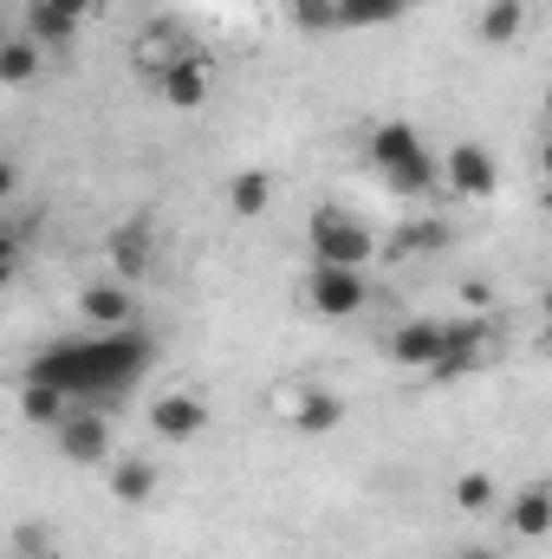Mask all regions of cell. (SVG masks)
Returning a JSON list of instances; mask_svg holds the SVG:
<instances>
[{
  "label": "cell",
  "mask_w": 552,
  "mask_h": 559,
  "mask_svg": "<svg viewBox=\"0 0 552 559\" xmlns=\"http://www.w3.org/2000/svg\"><path fill=\"white\" fill-rule=\"evenodd\" d=\"M455 559H501V554H494V547H461Z\"/></svg>",
  "instance_id": "cell-29"
},
{
  "label": "cell",
  "mask_w": 552,
  "mask_h": 559,
  "mask_svg": "<svg viewBox=\"0 0 552 559\" xmlns=\"http://www.w3.org/2000/svg\"><path fill=\"white\" fill-rule=\"evenodd\" d=\"M149 365H156V345L143 338L137 325H124V332H79V338L46 345V352L26 365V378H33V384H52L65 404L105 411V404H118V397L137 384Z\"/></svg>",
  "instance_id": "cell-1"
},
{
  "label": "cell",
  "mask_w": 552,
  "mask_h": 559,
  "mask_svg": "<svg viewBox=\"0 0 552 559\" xmlns=\"http://www.w3.org/2000/svg\"><path fill=\"white\" fill-rule=\"evenodd\" d=\"M156 267V228L149 222H124L111 235V280H149Z\"/></svg>",
  "instance_id": "cell-11"
},
{
  "label": "cell",
  "mask_w": 552,
  "mask_h": 559,
  "mask_svg": "<svg viewBox=\"0 0 552 559\" xmlns=\"http://www.w3.org/2000/svg\"><path fill=\"white\" fill-rule=\"evenodd\" d=\"M442 241H448L442 222H410V235H404L397 248H404V254H429V248H442Z\"/></svg>",
  "instance_id": "cell-25"
},
{
  "label": "cell",
  "mask_w": 552,
  "mask_h": 559,
  "mask_svg": "<svg viewBox=\"0 0 552 559\" xmlns=\"http://www.w3.org/2000/svg\"><path fill=\"white\" fill-rule=\"evenodd\" d=\"M156 92H163V105H176V111H202V105H208V52H202V46H182V52L156 72Z\"/></svg>",
  "instance_id": "cell-8"
},
{
  "label": "cell",
  "mask_w": 552,
  "mask_h": 559,
  "mask_svg": "<svg viewBox=\"0 0 552 559\" xmlns=\"http://www.w3.org/2000/svg\"><path fill=\"white\" fill-rule=\"evenodd\" d=\"M13 267H20V235H13V228H0V293H7Z\"/></svg>",
  "instance_id": "cell-26"
},
{
  "label": "cell",
  "mask_w": 552,
  "mask_h": 559,
  "mask_svg": "<svg viewBox=\"0 0 552 559\" xmlns=\"http://www.w3.org/2000/svg\"><path fill=\"white\" fill-rule=\"evenodd\" d=\"M182 46H189V39L176 33V20H149V33L137 39V52H131V59H137V72H149V79H156V72H163Z\"/></svg>",
  "instance_id": "cell-16"
},
{
  "label": "cell",
  "mask_w": 552,
  "mask_h": 559,
  "mask_svg": "<svg viewBox=\"0 0 552 559\" xmlns=\"http://www.w3.org/2000/svg\"><path fill=\"white\" fill-rule=\"evenodd\" d=\"M507 521H514V534H520V540H547V534H552V488H547V481H527V488L514 495Z\"/></svg>",
  "instance_id": "cell-14"
},
{
  "label": "cell",
  "mask_w": 552,
  "mask_h": 559,
  "mask_svg": "<svg viewBox=\"0 0 552 559\" xmlns=\"http://www.w3.org/2000/svg\"><path fill=\"white\" fill-rule=\"evenodd\" d=\"M371 163H377V176H384L397 195H422V189H435V150H429L422 131L404 124V118H391V124L371 131Z\"/></svg>",
  "instance_id": "cell-2"
},
{
  "label": "cell",
  "mask_w": 552,
  "mask_h": 559,
  "mask_svg": "<svg viewBox=\"0 0 552 559\" xmlns=\"http://www.w3.org/2000/svg\"><path fill=\"white\" fill-rule=\"evenodd\" d=\"M79 319H85V332H124V325H137V293L124 280H92L79 293Z\"/></svg>",
  "instance_id": "cell-9"
},
{
  "label": "cell",
  "mask_w": 552,
  "mask_h": 559,
  "mask_svg": "<svg viewBox=\"0 0 552 559\" xmlns=\"http://www.w3.org/2000/svg\"><path fill=\"white\" fill-rule=\"evenodd\" d=\"M286 20L299 33H332V0H286Z\"/></svg>",
  "instance_id": "cell-24"
},
{
  "label": "cell",
  "mask_w": 552,
  "mask_h": 559,
  "mask_svg": "<svg viewBox=\"0 0 552 559\" xmlns=\"http://www.w3.org/2000/svg\"><path fill=\"white\" fill-rule=\"evenodd\" d=\"M52 7H59V13H72V20H79V26H85V20H92V13H98V7H105V0H52Z\"/></svg>",
  "instance_id": "cell-27"
},
{
  "label": "cell",
  "mask_w": 552,
  "mask_h": 559,
  "mask_svg": "<svg viewBox=\"0 0 552 559\" xmlns=\"http://www.w3.org/2000/svg\"><path fill=\"white\" fill-rule=\"evenodd\" d=\"M416 0H332V26H345V33H371V26H397V20H410Z\"/></svg>",
  "instance_id": "cell-13"
},
{
  "label": "cell",
  "mask_w": 552,
  "mask_h": 559,
  "mask_svg": "<svg viewBox=\"0 0 552 559\" xmlns=\"http://www.w3.org/2000/svg\"><path fill=\"white\" fill-rule=\"evenodd\" d=\"M59 455L79 462V468H105L111 462V423H105V411L72 404L65 423H59Z\"/></svg>",
  "instance_id": "cell-6"
},
{
  "label": "cell",
  "mask_w": 552,
  "mask_h": 559,
  "mask_svg": "<svg viewBox=\"0 0 552 559\" xmlns=\"http://www.w3.org/2000/svg\"><path fill=\"white\" fill-rule=\"evenodd\" d=\"M364 299H371V280L358 274V267H319V261H312V274H305V306H312L319 319H358Z\"/></svg>",
  "instance_id": "cell-4"
},
{
  "label": "cell",
  "mask_w": 552,
  "mask_h": 559,
  "mask_svg": "<svg viewBox=\"0 0 552 559\" xmlns=\"http://www.w3.org/2000/svg\"><path fill=\"white\" fill-rule=\"evenodd\" d=\"M156 495V462H137V455H124L118 468H111V501H124V508H143Z\"/></svg>",
  "instance_id": "cell-18"
},
{
  "label": "cell",
  "mask_w": 552,
  "mask_h": 559,
  "mask_svg": "<svg viewBox=\"0 0 552 559\" xmlns=\"http://www.w3.org/2000/svg\"><path fill=\"white\" fill-rule=\"evenodd\" d=\"M305 241H312V261H319V267H358V274H364L371 254H377L371 228H364L358 215H345V209H312Z\"/></svg>",
  "instance_id": "cell-3"
},
{
  "label": "cell",
  "mask_w": 552,
  "mask_h": 559,
  "mask_svg": "<svg viewBox=\"0 0 552 559\" xmlns=\"http://www.w3.org/2000/svg\"><path fill=\"white\" fill-rule=\"evenodd\" d=\"M520 26H527V7H520V0H488V7H481V39H488V46H514Z\"/></svg>",
  "instance_id": "cell-20"
},
{
  "label": "cell",
  "mask_w": 552,
  "mask_h": 559,
  "mask_svg": "<svg viewBox=\"0 0 552 559\" xmlns=\"http://www.w3.org/2000/svg\"><path fill=\"white\" fill-rule=\"evenodd\" d=\"M267 202H274V176H267V169H241V176L228 182V209H235L241 222H261Z\"/></svg>",
  "instance_id": "cell-17"
},
{
  "label": "cell",
  "mask_w": 552,
  "mask_h": 559,
  "mask_svg": "<svg viewBox=\"0 0 552 559\" xmlns=\"http://www.w3.org/2000/svg\"><path fill=\"white\" fill-rule=\"evenodd\" d=\"M279 417L292 423V436H332L345 423V397H332L325 384H292L279 391Z\"/></svg>",
  "instance_id": "cell-7"
},
{
  "label": "cell",
  "mask_w": 552,
  "mask_h": 559,
  "mask_svg": "<svg viewBox=\"0 0 552 559\" xmlns=\"http://www.w3.org/2000/svg\"><path fill=\"white\" fill-rule=\"evenodd\" d=\"M501 501V481L488 475V468H468V475H455V508L461 514H488Z\"/></svg>",
  "instance_id": "cell-22"
},
{
  "label": "cell",
  "mask_w": 552,
  "mask_h": 559,
  "mask_svg": "<svg viewBox=\"0 0 552 559\" xmlns=\"http://www.w3.org/2000/svg\"><path fill=\"white\" fill-rule=\"evenodd\" d=\"M435 182H448V189L468 195V202H488V195L501 189V163H494L481 143H455V150L435 163Z\"/></svg>",
  "instance_id": "cell-5"
},
{
  "label": "cell",
  "mask_w": 552,
  "mask_h": 559,
  "mask_svg": "<svg viewBox=\"0 0 552 559\" xmlns=\"http://www.w3.org/2000/svg\"><path fill=\"white\" fill-rule=\"evenodd\" d=\"M72 33H79V20H72V13H59L52 0H26V39H33L39 52L72 46Z\"/></svg>",
  "instance_id": "cell-15"
},
{
  "label": "cell",
  "mask_w": 552,
  "mask_h": 559,
  "mask_svg": "<svg viewBox=\"0 0 552 559\" xmlns=\"http://www.w3.org/2000/svg\"><path fill=\"white\" fill-rule=\"evenodd\" d=\"M39 59H46V52H39L26 33H20V39H0V85H33V79H39Z\"/></svg>",
  "instance_id": "cell-21"
},
{
  "label": "cell",
  "mask_w": 552,
  "mask_h": 559,
  "mask_svg": "<svg viewBox=\"0 0 552 559\" xmlns=\"http://www.w3.org/2000/svg\"><path fill=\"white\" fill-rule=\"evenodd\" d=\"M65 411H72V404H65L52 384H33V378L20 384V417H26V423H39V429H59V423H65Z\"/></svg>",
  "instance_id": "cell-19"
},
{
  "label": "cell",
  "mask_w": 552,
  "mask_h": 559,
  "mask_svg": "<svg viewBox=\"0 0 552 559\" xmlns=\"http://www.w3.org/2000/svg\"><path fill=\"white\" fill-rule=\"evenodd\" d=\"M149 429H156L163 442H195V436H208V404H202L195 391H163V397L149 404Z\"/></svg>",
  "instance_id": "cell-10"
},
{
  "label": "cell",
  "mask_w": 552,
  "mask_h": 559,
  "mask_svg": "<svg viewBox=\"0 0 552 559\" xmlns=\"http://www.w3.org/2000/svg\"><path fill=\"white\" fill-rule=\"evenodd\" d=\"M7 195H13V163L0 156V202H7Z\"/></svg>",
  "instance_id": "cell-28"
},
{
  "label": "cell",
  "mask_w": 552,
  "mask_h": 559,
  "mask_svg": "<svg viewBox=\"0 0 552 559\" xmlns=\"http://www.w3.org/2000/svg\"><path fill=\"white\" fill-rule=\"evenodd\" d=\"M442 345H448V325H442V319H410V325H397V332H391V345H384V352H391L397 365L422 371Z\"/></svg>",
  "instance_id": "cell-12"
},
{
  "label": "cell",
  "mask_w": 552,
  "mask_h": 559,
  "mask_svg": "<svg viewBox=\"0 0 552 559\" xmlns=\"http://www.w3.org/2000/svg\"><path fill=\"white\" fill-rule=\"evenodd\" d=\"M52 554H59V540H52L46 521H20L13 527V559H52Z\"/></svg>",
  "instance_id": "cell-23"
}]
</instances>
